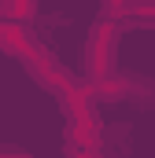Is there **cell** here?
Wrapping results in <instances>:
<instances>
[{
  "mask_svg": "<svg viewBox=\"0 0 155 158\" xmlns=\"http://www.w3.org/2000/svg\"><path fill=\"white\" fill-rule=\"evenodd\" d=\"M115 52H118V26L111 19H100L89 30V40H85V70L92 77L115 70Z\"/></svg>",
  "mask_w": 155,
  "mask_h": 158,
  "instance_id": "cell-1",
  "label": "cell"
},
{
  "mask_svg": "<svg viewBox=\"0 0 155 158\" xmlns=\"http://www.w3.org/2000/svg\"><path fill=\"white\" fill-rule=\"evenodd\" d=\"M100 7H104V19H115L129 11V0H100Z\"/></svg>",
  "mask_w": 155,
  "mask_h": 158,
  "instance_id": "cell-2",
  "label": "cell"
}]
</instances>
